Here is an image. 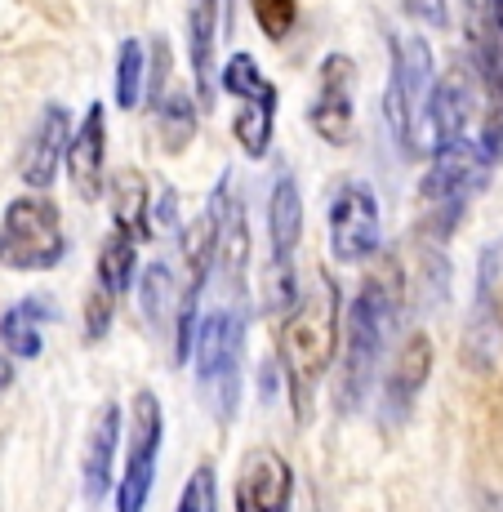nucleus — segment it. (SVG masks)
<instances>
[{"label": "nucleus", "instance_id": "nucleus-8", "mask_svg": "<svg viewBox=\"0 0 503 512\" xmlns=\"http://www.w3.org/2000/svg\"><path fill=\"white\" fill-rule=\"evenodd\" d=\"M165 415L156 392H134V428H130V455H125V477L116 486V512H147L156 486V455H161Z\"/></svg>", "mask_w": 503, "mask_h": 512}, {"label": "nucleus", "instance_id": "nucleus-17", "mask_svg": "<svg viewBox=\"0 0 503 512\" xmlns=\"http://www.w3.org/2000/svg\"><path fill=\"white\" fill-rule=\"evenodd\" d=\"M116 446H121V406L107 401L98 410L94 428H90V441H85V459H81V477H85V495L94 499H107L112 490V464H116Z\"/></svg>", "mask_w": 503, "mask_h": 512}, {"label": "nucleus", "instance_id": "nucleus-1", "mask_svg": "<svg viewBox=\"0 0 503 512\" xmlns=\"http://www.w3.org/2000/svg\"><path fill=\"white\" fill-rule=\"evenodd\" d=\"M401 299H406V281H401L397 259L379 263L357 290L348 308V343H343V379H339V406L357 410L361 397L370 392L374 370H379L383 352H388L392 334L401 321Z\"/></svg>", "mask_w": 503, "mask_h": 512}, {"label": "nucleus", "instance_id": "nucleus-20", "mask_svg": "<svg viewBox=\"0 0 503 512\" xmlns=\"http://www.w3.org/2000/svg\"><path fill=\"white\" fill-rule=\"evenodd\" d=\"M214 36H219V0H187V45H192V76L201 103H210L219 90V81H214Z\"/></svg>", "mask_w": 503, "mask_h": 512}, {"label": "nucleus", "instance_id": "nucleus-28", "mask_svg": "<svg viewBox=\"0 0 503 512\" xmlns=\"http://www.w3.org/2000/svg\"><path fill=\"white\" fill-rule=\"evenodd\" d=\"M112 312H116V299H107L103 290H94L90 303H85V334H90V339H103L107 326H112Z\"/></svg>", "mask_w": 503, "mask_h": 512}, {"label": "nucleus", "instance_id": "nucleus-30", "mask_svg": "<svg viewBox=\"0 0 503 512\" xmlns=\"http://www.w3.org/2000/svg\"><path fill=\"white\" fill-rule=\"evenodd\" d=\"M9 383H14V361H9V352H0V397L9 392Z\"/></svg>", "mask_w": 503, "mask_h": 512}, {"label": "nucleus", "instance_id": "nucleus-21", "mask_svg": "<svg viewBox=\"0 0 503 512\" xmlns=\"http://www.w3.org/2000/svg\"><path fill=\"white\" fill-rule=\"evenodd\" d=\"M134 272H138V241L130 232L116 228L103 241V250H98V285L94 290H103L107 299H121V294L130 290Z\"/></svg>", "mask_w": 503, "mask_h": 512}, {"label": "nucleus", "instance_id": "nucleus-2", "mask_svg": "<svg viewBox=\"0 0 503 512\" xmlns=\"http://www.w3.org/2000/svg\"><path fill=\"white\" fill-rule=\"evenodd\" d=\"M290 317L281 326V374L299 415L312 410V392L321 388L334 352H339V290L317 277L303 294H294Z\"/></svg>", "mask_w": 503, "mask_h": 512}, {"label": "nucleus", "instance_id": "nucleus-13", "mask_svg": "<svg viewBox=\"0 0 503 512\" xmlns=\"http://www.w3.org/2000/svg\"><path fill=\"white\" fill-rule=\"evenodd\" d=\"M294 472L276 450H254L236 477V512H290Z\"/></svg>", "mask_w": 503, "mask_h": 512}, {"label": "nucleus", "instance_id": "nucleus-9", "mask_svg": "<svg viewBox=\"0 0 503 512\" xmlns=\"http://www.w3.org/2000/svg\"><path fill=\"white\" fill-rule=\"evenodd\" d=\"M383 219H379V196L370 183H339L330 196V250L339 263H366L379 254Z\"/></svg>", "mask_w": 503, "mask_h": 512}, {"label": "nucleus", "instance_id": "nucleus-10", "mask_svg": "<svg viewBox=\"0 0 503 512\" xmlns=\"http://www.w3.org/2000/svg\"><path fill=\"white\" fill-rule=\"evenodd\" d=\"M299 236H303L299 183H294V174H281L276 187H272V201H268V241H272L268 281H272V308H290V303H294V254H299Z\"/></svg>", "mask_w": 503, "mask_h": 512}, {"label": "nucleus", "instance_id": "nucleus-19", "mask_svg": "<svg viewBox=\"0 0 503 512\" xmlns=\"http://www.w3.org/2000/svg\"><path fill=\"white\" fill-rule=\"evenodd\" d=\"M472 98H477V90H472L468 72H450V76H441V81L432 85V103H428L432 139L446 143V139H463V134H468L472 107H477Z\"/></svg>", "mask_w": 503, "mask_h": 512}, {"label": "nucleus", "instance_id": "nucleus-29", "mask_svg": "<svg viewBox=\"0 0 503 512\" xmlns=\"http://www.w3.org/2000/svg\"><path fill=\"white\" fill-rule=\"evenodd\" d=\"M401 5H406V14L414 18V23H423V27H446L450 23L446 0H401Z\"/></svg>", "mask_w": 503, "mask_h": 512}, {"label": "nucleus", "instance_id": "nucleus-4", "mask_svg": "<svg viewBox=\"0 0 503 512\" xmlns=\"http://www.w3.org/2000/svg\"><path fill=\"white\" fill-rule=\"evenodd\" d=\"M432 49L423 36H392V81H388V125L401 156H419L432 143L428 103H432Z\"/></svg>", "mask_w": 503, "mask_h": 512}, {"label": "nucleus", "instance_id": "nucleus-15", "mask_svg": "<svg viewBox=\"0 0 503 512\" xmlns=\"http://www.w3.org/2000/svg\"><path fill=\"white\" fill-rule=\"evenodd\" d=\"M432 374V339L428 334H406V343L397 348V361H392V374H388V388H383V419L388 423H401L410 415V406L419 401L423 383Z\"/></svg>", "mask_w": 503, "mask_h": 512}, {"label": "nucleus", "instance_id": "nucleus-31", "mask_svg": "<svg viewBox=\"0 0 503 512\" xmlns=\"http://www.w3.org/2000/svg\"><path fill=\"white\" fill-rule=\"evenodd\" d=\"M490 14H495V23H499V32H503V0H490Z\"/></svg>", "mask_w": 503, "mask_h": 512}, {"label": "nucleus", "instance_id": "nucleus-23", "mask_svg": "<svg viewBox=\"0 0 503 512\" xmlns=\"http://www.w3.org/2000/svg\"><path fill=\"white\" fill-rule=\"evenodd\" d=\"M138 299H143V312L152 326H165L174 321V308H179V281H174L170 263H152L138 281Z\"/></svg>", "mask_w": 503, "mask_h": 512}, {"label": "nucleus", "instance_id": "nucleus-11", "mask_svg": "<svg viewBox=\"0 0 503 512\" xmlns=\"http://www.w3.org/2000/svg\"><path fill=\"white\" fill-rule=\"evenodd\" d=\"M352 58L348 54H325L317 72V98L308 107V121L317 139L348 147L352 130H357V103H352Z\"/></svg>", "mask_w": 503, "mask_h": 512}, {"label": "nucleus", "instance_id": "nucleus-7", "mask_svg": "<svg viewBox=\"0 0 503 512\" xmlns=\"http://www.w3.org/2000/svg\"><path fill=\"white\" fill-rule=\"evenodd\" d=\"M490 156L481 152V143H472L468 134L463 139H446L437 143V156H432V170L423 174L419 196L432 205L437 214H446V228L463 214V205L486 187L490 179Z\"/></svg>", "mask_w": 503, "mask_h": 512}, {"label": "nucleus", "instance_id": "nucleus-24", "mask_svg": "<svg viewBox=\"0 0 503 512\" xmlns=\"http://www.w3.org/2000/svg\"><path fill=\"white\" fill-rule=\"evenodd\" d=\"M156 121H161V134H165V147H170V152L187 147V143H192V134H196V103H192V94L174 90V94L156 98Z\"/></svg>", "mask_w": 503, "mask_h": 512}, {"label": "nucleus", "instance_id": "nucleus-26", "mask_svg": "<svg viewBox=\"0 0 503 512\" xmlns=\"http://www.w3.org/2000/svg\"><path fill=\"white\" fill-rule=\"evenodd\" d=\"M250 9L268 41H285L299 23V0H250Z\"/></svg>", "mask_w": 503, "mask_h": 512}, {"label": "nucleus", "instance_id": "nucleus-25", "mask_svg": "<svg viewBox=\"0 0 503 512\" xmlns=\"http://www.w3.org/2000/svg\"><path fill=\"white\" fill-rule=\"evenodd\" d=\"M143 76H147V58L138 41H121V54H116V107L130 112V107L143 98Z\"/></svg>", "mask_w": 503, "mask_h": 512}, {"label": "nucleus", "instance_id": "nucleus-12", "mask_svg": "<svg viewBox=\"0 0 503 512\" xmlns=\"http://www.w3.org/2000/svg\"><path fill=\"white\" fill-rule=\"evenodd\" d=\"M63 161H67V179H72L76 196L94 205L107 183V112H103V103H90L85 121L76 125L72 139H67Z\"/></svg>", "mask_w": 503, "mask_h": 512}, {"label": "nucleus", "instance_id": "nucleus-14", "mask_svg": "<svg viewBox=\"0 0 503 512\" xmlns=\"http://www.w3.org/2000/svg\"><path fill=\"white\" fill-rule=\"evenodd\" d=\"M67 139H72V116L58 103H49L41 112V121H36L32 139L23 147V156H18V174H23V183L32 187V192H45V187L54 183L58 165H63V152H67Z\"/></svg>", "mask_w": 503, "mask_h": 512}, {"label": "nucleus", "instance_id": "nucleus-3", "mask_svg": "<svg viewBox=\"0 0 503 512\" xmlns=\"http://www.w3.org/2000/svg\"><path fill=\"white\" fill-rule=\"evenodd\" d=\"M196 383L210 406V415L228 423L241 401V361H245V317L236 308H214L205 321H196L192 352Z\"/></svg>", "mask_w": 503, "mask_h": 512}, {"label": "nucleus", "instance_id": "nucleus-16", "mask_svg": "<svg viewBox=\"0 0 503 512\" xmlns=\"http://www.w3.org/2000/svg\"><path fill=\"white\" fill-rule=\"evenodd\" d=\"M495 277H499V245L481 254L477 268V303L468 317V361L472 366H490L499 348V312H495Z\"/></svg>", "mask_w": 503, "mask_h": 512}, {"label": "nucleus", "instance_id": "nucleus-6", "mask_svg": "<svg viewBox=\"0 0 503 512\" xmlns=\"http://www.w3.org/2000/svg\"><path fill=\"white\" fill-rule=\"evenodd\" d=\"M219 90L241 98L232 134H236V143H241V152L250 156V161H263L268 147H272V125H276V85L263 76V67L254 63L250 54H232L228 63H223Z\"/></svg>", "mask_w": 503, "mask_h": 512}, {"label": "nucleus", "instance_id": "nucleus-5", "mask_svg": "<svg viewBox=\"0 0 503 512\" xmlns=\"http://www.w3.org/2000/svg\"><path fill=\"white\" fill-rule=\"evenodd\" d=\"M67 259L63 214L49 196H14L0 214V263L14 272H49Z\"/></svg>", "mask_w": 503, "mask_h": 512}, {"label": "nucleus", "instance_id": "nucleus-27", "mask_svg": "<svg viewBox=\"0 0 503 512\" xmlns=\"http://www.w3.org/2000/svg\"><path fill=\"white\" fill-rule=\"evenodd\" d=\"M174 512H219V481H214V468H196L192 477H187Z\"/></svg>", "mask_w": 503, "mask_h": 512}, {"label": "nucleus", "instance_id": "nucleus-22", "mask_svg": "<svg viewBox=\"0 0 503 512\" xmlns=\"http://www.w3.org/2000/svg\"><path fill=\"white\" fill-rule=\"evenodd\" d=\"M112 201H116V228L130 232L134 241H147L152 223H147V183L134 170H121L112 183Z\"/></svg>", "mask_w": 503, "mask_h": 512}, {"label": "nucleus", "instance_id": "nucleus-18", "mask_svg": "<svg viewBox=\"0 0 503 512\" xmlns=\"http://www.w3.org/2000/svg\"><path fill=\"white\" fill-rule=\"evenodd\" d=\"M54 321V303L41 294H27V299L9 303L5 317H0V343H5L9 357H41L45 352V326Z\"/></svg>", "mask_w": 503, "mask_h": 512}]
</instances>
